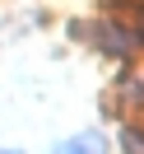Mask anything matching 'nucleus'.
I'll use <instances>...</instances> for the list:
<instances>
[{"mask_svg":"<svg viewBox=\"0 0 144 154\" xmlns=\"http://www.w3.org/2000/svg\"><path fill=\"white\" fill-rule=\"evenodd\" d=\"M88 38L98 42V51H107V56H116V61H135L140 56V38H135V28L125 19H116V14H102V19L88 28Z\"/></svg>","mask_w":144,"mask_h":154,"instance_id":"f257e3e1","label":"nucleus"},{"mask_svg":"<svg viewBox=\"0 0 144 154\" xmlns=\"http://www.w3.org/2000/svg\"><path fill=\"white\" fill-rule=\"evenodd\" d=\"M116 145H121L125 154H144V126L121 122V126H116Z\"/></svg>","mask_w":144,"mask_h":154,"instance_id":"f03ea898","label":"nucleus"},{"mask_svg":"<svg viewBox=\"0 0 144 154\" xmlns=\"http://www.w3.org/2000/svg\"><path fill=\"white\" fill-rule=\"evenodd\" d=\"M88 149H93L88 135H75V140H60V145H56V154H88Z\"/></svg>","mask_w":144,"mask_h":154,"instance_id":"7ed1b4c3","label":"nucleus"},{"mask_svg":"<svg viewBox=\"0 0 144 154\" xmlns=\"http://www.w3.org/2000/svg\"><path fill=\"white\" fill-rule=\"evenodd\" d=\"M130 28H135V38H140V47H144V5H135V19H130Z\"/></svg>","mask_w":144,"mask_h":154,"instance_id":"20e7f679","label":"nucleus"},{"mask_svg":"<svg viewBox=\"0 0 144 154\" xmlns=\"http://www.w3.org/2000/svg\"><path fill=\"white\" fill-rule=\"evenodd\" d=\"M0 154H19V149H0Z\"/></svg>","mask_w":144,"mask_h":154,"instance_id":"39448f33","label":"nucleus"}]
</instances>
